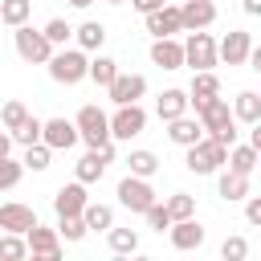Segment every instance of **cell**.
Masks as SVG:
<instances>
[{
	"label": "cell",
	"instance_id": "cell-19",
	"mask_svg": "<svg viewBox=\"0 0 261 261\" xmlns=\"http://www.w3.org/2000/svg\"><path fill=\"white\" fill-rule=\"evenodd\" d=\"M179 16H184V33H196V29H208L216 20V4L212 0H184Z\"/></svg>",
	"mask_w": 261,
	"mask_h": 261
},
{
	"label": "cell",
	"instance_id": "cell-3",
	"mask_svg": "<svg viewBox=\"0 0 261 261\" xmlns=\"http://www.w3.org/2000/svg\"><path fill=\"white\" fill-rule=\"evenodd\" d=\"M12 45H16V57L29 61V65H45L53 57V41L33 24H16L12 29Z\"/></svg>",
	"mask_w": 261,
	"mask_h": 261
},
{
	"label": "cell",
	"instance_id": "cell-40",
	"mask_svg": "<svg viewBox=\"0 0 261 261\" xmlns=\"http://www.w3.org/2000/svg\"><path fill=\"white\" fill-rule=\"evenodd\" d=\"M41 33H45V37H49V41H53V49H61V45H65V41H69V37H73V29H69V24H65V20H61V16H53V20H49V24H45V29H41Z\"/></svg>",
	"mask_w": 261,
	"mask_h": 261
},
{
	"label": "cell",
	"instance_id": "cell-45",
	"mask_svg": "<svg viewBox=\"0 0 261 261\" xmlns=\"http://www.w3.org/2000/svg\"><path fill=\"white\" fill-rule=\"evenodd\" d=\"M245 65L261 73V45H253V49H249V57H245Z\"/></svg>",
	"mask_w": 261,
	"mask_h": 261
},
{
	"label": "cell",
	"instance_id": "cell-38",
	"mask_svg": "<svg viewBox=\"0 0 261 261\" xmlns=\"http://www.w3.org/2000/svg\"><path fill=\"white\" fill-rule=\"evenodd\" d=\"M20 175H24V163H20V159H12V155H0V192L16 188V184H20Z\"/></svg>",
	"mask_w": 261,
	"mask_h": 261
},
{
	"label": "cell",
	"instance_id": "cell-24",
	"mask_svg": "<svg viewBox=\"0 0 261 261\" xmlns=\"http://www.w3.org/2000/svg\"><path fill=\"white\" fill-rule=\"evenodd\" d=\"M216 192H220V200H228V204H232V200H245V196H249V175L224 167L220 179H216Z\"/></svg>",
	"mask_w": 261,
	"mask_h": 261
},
{
	"label": "cell",
	"instance_id": "cell-37",
	"mask_svg": "<svg viewBox=\"0 0 261 261\" xmlns=\"http://www.w3.org/2000/svg\"><path fill=\"white\" fill-rule=\"evenodd\" d=\"M57 232H61V241H69V245H77V241H86V220L82 216H57Z\"/></svg>",
	"mask_w": 261,
	"mask_h": 261
},
{
	"label": "cell",
	"instance_id": "cell-52",
	"mask_svg": "<svg viewBox=\"0 0 261 261\" xmlns=\"http://www.w3.org/2000/svg\"><path fill=\"white\" fill-rule=\"evenodd\" d=\"M257 155H261V151H257ZM257 167H261V163H257Z\"/></svg>",
	"mask_w": 261,
	"mask_h": 261
},
{
	"label": "cell",
	"instance_id": "cell-13",
	"mask_svg": "<svg viewBox=\"0 0 261 261\" xmlns=\"http://www.w3.org/2000/svg\"><path fill=\"white\" fill-rule=\"evenodd\" d=\"M143 20H147V33H151V37H175V33H184V16H179L175 4H159V8L147 12Z\"/></svg>",
	"mask_w": 261,
	"mask_h": 261
},
{
	"label": "cell",
	"instance_id": "cell-7",
	"mask_svg": "<svg viewBox=\"0 0 261 261\" xmlns=\"http://www.w3.org/2000/svg\"><path fill=\"white\" fill-rule=\"evenodd\" d=\"M155 200H159V196H155L151 179H143V175H126V179H118V204H122L126 212H139V216H143Z\"/></svg>",
	"mask_w": 261,
	"mask_h": 261
},
{
	"label": "cell",
	"instance_id": "cell-50",
	"mask_svg": "<svg viewBox=\"0 0 261 261\" xmlns=\"http://www.w3.org/2000/svg\"><path fill=\"white\" fill-rule=\"evenodd\" d=\"M106 4H126V0H106Z\"/></svg>",
	"mask_w": 261,
	"mask_h": 261
},
{
	"label": "cell",
	"instance_id": "cell-42",
	"mask_svg": "<svg viewBox=\"0 0 261 261\" xmlns=\"http://www.w3.org/2000/svg\"><path fill=\"white\" fill-rule=\"evenodd\" d=\"M245 220L253 228H261V196H245Z\"/></svg>",
	"mask_w": 261,
	"mask_h": 261
},
{
	"label": "cell",
	"instance_id": "cell-16",
	"mask_svg": "<svg viewBox=\"0 0 261 261\" xmlns=\"http://www.w3.org/2000/svg\"><path fill=\"white\" fill-rule=\"evenodd\" d=\"M167 237H171V249H179V253H192V249L204 245V228H200L196 216H188V220H171Z\"/></svg>",
	"mask_w": 261,
	"mask_h": 261
},
{
	"label": "cell",
	"instance_id": "cell-21",
	"mask_svg": "<svg viewBox=\"0 0 261 261\" xmlns=\"http://www.w3.org/2000/svg\"><path fill=\"white\" fill-rule=\"evenodd\" d=\"M167 139H171L175 147H192V143H200V139H204V126H200V118L179 114V118H171V122H167Z\"/></svg>",
	"mask_w": 261,
	"mask_h": 261
},
{
	"label": "cell",
	"instance_id": "cell-47",
	"mask_svg": "<svg viewBox=\"0 0 261 261\" xmlns=\"http://www.w3.org/2000/svg\"><path fill=\"white\" fill-rule=\"evenodd\" d=\"M0 155H12V130H0Z\"/></svg>",
	"mask_w": 261,
	"mask_h": 261
},
{
	"label": "cell",
	"instance_id": "cell-41",
	"mask_svg": "<svg viewBox=\"0 0 261 261\" xmlns=\"http://www.w3.org/2000/svg\"><path fill=\"white\" fill-rule=\"evenodd\" d=\"M220 257H224V261H241V257H249V241H245V237H224Z\"/></svg>",
	"mask_w": 261,
	"mask_h": 261
},
{
	"label": "cell",
	"instance_id": "cell-22",
	"mask_svg": "<svg viewBox=\"0 0 261 261\" xmlns=\"http://www.w3.org/2000/svg\"><path fill=\"white\" fill-rule=\"evenodd\" d=\"M188 106H192V102H188V90H175V86H171V90H163V94H159V102H155V114H159L163 122H171V118L188 114Z\"/></svg>",
	"mask_w": 261,
	"mask_h": 261
},
{
	"label": "cell",
	"instance_id": "cell-4",
	"mask_svg": "<svg viewBox=\"0 0 261 261\" xmlns=\"http://www.w3.org/2000/svg\"><path fill=\"white\" fill-rule=\"evenodd\" d=\"M73 126H77V139L86 143V147H102V143H110V114L102 110V106H82L77 114H73Z\"/></svg>",
	"mask_w": 261,
	"mask_h": 261
},
{
	"label": "cell",
	"instance_id": "cell-43",
	"mask_svg": "<svg viewBox=\"0 0 261 261\" xmlns=\"http://www.w3.org/2000/svg\"><path fill=\"white\" fill-rule=\"evenodd\" d=\"M159 4H167V0H130V8H135V12H143V16H147V12H155Z\"/></svg>",
	"mask_w": 261,
	"mask_h": 261
},
{
	"label": "cell",
	"instance_id": "cell-29",
	"mask_svg": "<svg viewBox=\"0 0 261 261\" xmlns=\"http://www.w3.org/2000/svg\"><path fill=\"white\" fill-rule=\"evenodd\" d=\"M106 245H110V253H118V257H126V253H139V232L135 228H106Z\"/></svg>",
	"mask_w": 261,
	"mask_h": 261
},
{
	"label": "cell",
	"instance_id": "cell-36",
	"mask_svg": "<svg viewBox=\"0 0 261 261\" xmlns=\"http://www.w3.org/2000/svg\"><path fill=\"white\" fill-rule=\"evenodd\" d=\"M163 204H167L171 220H188V216H196V196H188V192H175V196H167Z\"/></svg>",
	"mask_w": 261,
	"mask_h": 261
},
{
	"label": "cell",
	"instance_id": "cell-31",
	"mask_svg": "<svg viewBox=\"0 0 261 261\" xmlns=\"http://www.w3.org/2000/svg\"><path fill=\"white\" fill-rule=\"evenodd\" d=\"M29 16H33V0H0V20L8 29L29 24Z\"/></svg>",
	"mask_w": 261,
	"mask_h": 261
},
{
	"label": "cell",
	"instance_id": "cell-49",
	"mask_svg": "<svg viewBox=\"0 0 261 261\" xmlns=\"http://www.w3.org/2000/svg\"><path fill=\"white\" fill-rule=\"evenodd\" d=\"M65 4H73V8H90L94 0H65Z\"/></svg>",
	"mask_w": 261,
	"mask_h": 261
},
{
	"label": "cell",
	"instance_id": "cell-6",
	"mask_svg": "<svg viewBox=\"0 0 261 261\" xmlns=\"http://www.w3.org/2000/svg\"><path fill=\"white\" fill-rule=\"evenodd\" d=\"M106 163H114V139L102 143V147H90V151L73 163V179H82V184L90 188V184H98V179L106 175Z\"/></svg>",
	"mask_w": 261,
	"mask_h": 261
},
{
	"label": "cell",
	"instance_id": "cell-17",
	"mask_svg": "<svg viewBox=\"0 0 261 261\" xmlns=\"http://www.w3.org/2000/svg\"><path fill=\"white\" fill-rule=\"evenodd\" d=\"M151 65H159V69H184V41L155 37L151 41Z\"/></svg>",
	"mask_w": 261,
	"mask_h": 261
},
{
	"label": "cell",
	"instance_id": "cell-12",
	"mask_svg": "<svg viewBox=\"0 0 261 261\" xmlns=\"http://www.w3.org/2000/svg\"><path fill=\"white\" fill-rule=\"evenodd\" d=\"M86 204H90V196H86V184H82V179L61 184V188L53 192V212H57V216H82Z\"/></svg>",
	"mask_w": 261,
	"mask_h": 261
},
{
	"label": "cell",
	"instance_id": "cell-46",
	"mask_svg": "<svg viewBox=\"0 0 261 261\" xmlns=\"http://www.w3.org/2000/svg\"><path fill=\"white\" fill-rule=\"evenodd\" d=\"M249 143L261 151V118H257V122H249Z\"/></svg>",
	"mask_w": 261,
	"mask_h": 261
},
{
	"label": "cell",
	"instance_id": "cell-33",
	"mask_svg": "<svg viewBox=\"0 0 261 261\" xmlns=\"http://www.w3.org/2000/svg\"><path fill=\"white\" fill-rule=\"evenodd\" d=\"M41 130H45V118H37V114H29L16 130H12V143H20V147H33V143H41Z\"/></svg>",
	"mask_w": 261,
	"mask_h": 261
},
{
	"label": "cell",
	"instance_id": "cell-1",
	"mask_svg": "<svg viewBox=\"0 0 261 261\" xmlns=\"http://www.w3.org/2000/svg\"><path fill=\"white\" fill-rule=\"evenodd\" d=\"M49 65V77L57 82V86H77V82H86L90 77V57H86V49H69V45H61V49H53V57L45 61Z\"/></svg>",
	"mask_w": 261,
	"mask_h": 261
},
{
	"label": "cell",
	"instance_id": "cell-26",
	"mask_svg": "<svg viewBox=\"0 0 261 261\" xmlns=\"http://www.w3.org/2000/svg\"><path fill=\"white\" fill-rule=\"evenodd\" d=\"M232 118L237 122H257L261 118V94L257 90H241L232 98Z\"/></svg>",
	"mask_w": 261,
	"mask_h": 261
},
{
	"label": "cell",
	"instance_id": "cell-18",
	"mask_svg": "<svg viewBox=\"0 0 261 261\" xmlns=\"http://www.w3.org/2000/svg\"><path fill=\"white\" fill-rule=\"evenodd\" d=\"M33 224H37V212H33L29 204H20V200L0 204V228H4V232H29Z\"/></svg>",
	"mask_w": 261,
	"mask_h": 261
},
{
	"label": "cell",
	"instance_id": "cell-15",
	"mask_svg": "<svg viewBox=\"0 0 261 261\" xmlns=\"http://www.w3.org/2000/svg\"><path fill=\"white\" fill-rule=\"evenodd\" d=\"M249 49H253V37H249L245 29H228V37H224V41H216V53H220V61H224V65H245Z\"/></svg>",
	"mask_w": 261,
	"mask_h": 261
},
{
	"label": "cell",
	"instance_id": "cell-51",
	"mask_svg": "<svg viewBox=\"0 0 261 261\" xmlns=\"http://www.w3.org/2000/svg\"><path fill=\"white\" fill-rule=\"evenodd\" d=\"M0 29H4V20H0Z\"/></svg>",
	"mask_w": 261,
	"mask_h": 261
},
{
	"label": "cell",
	"instance_id": "cell-35",
	"mask_svg": "<svg viewBox=\"0 0 261 261\" xmlns=\"http://www.w3.org/2000/svg\"><path fill=\"white\" fill-rule=\"evenodd\" d=\"M24 118H29V106H24L20 98H8V102L0 106V122H4V130H16Z\"/></svg>",
	"mask_w": 261,
	"mask_h": 261
},
{
	"label": "cell",
	"instance_id": "cell-30",
	"mask_svg": "<svg viewBox=\"0 0 261 261\" xmlns=\"http://www.w3.org/2000/svg\"><path fill=\"white\" fill-rule=\"evenodd\" d=\"M114 77H118V61H114V57H106V53L90 57V82H94V86H102V90H106Z\"/></svg>",
	"mask_w": 261,
	"mask_h": 261
},
{
	"label": "cell",
	"instance_id": "cell-32",
	"mask_svg": "<svg viewBox=\"0 0 261 261\" xmlns=\"http://www.w3.org/2000/svg\"><path fill=\"white\" fill-rule=\"evenodd\" d=\"M24 257H29L24 232H0V261H24Z\"/></svg>",
	"mask_w": 261,
	"mask_h": 261
},
{
	"label": "cell",
	"instance_id": "cell-8",
	"mask_svg": "<svg viewBox=\"0 0 261 261\" xmlns=\"http://www.w3.org/2000/svg\"><path fill=\"white\" fill-rule=\"evenodd\" d=\"M143 130H147V110L139 102L114 106V114H110V139H139Z\"/></svg>",
	"mask_w": 261,
	"mask_h": 261
},
{
	"label": "cell",
	"instance_id": "cell-11",
	"mask_svg": "<svg viewBox=\"0 0 261 261\" xmlns=\"http://www.w3.org/2000/svg\"><path fill=\"white\" fill-rule=\"evenodd\" d=\"M196 118H200V126H204V135H216V130H224V126H232L237 118H232V106L216 94V98H208L200 110H196Z\"/></svg>",
	"mask_w": 261,
	"mask_h": 261
},
{
	"label": "cell",
	"instance_id": "cell-9",
	"mask_svg": "<svg viewBox=\"0 0 261 261\" xmlns=\"http://www.w3.org/2000/svg\"><path fill=\"white\" fill-rule=\"evenodd\" d=\"M24 241H29V253L33 257H41V261H61V232L57 228H45L41 220L24 232Z\"/></svg>",
	"mask_w": 261,
	"mask_h": 261
},
{
	"label": "cell",
	"instance_id": "cell-14",
	"mask_svg": "<svg viewBox=\"0 0 261 261\" xmlns=\"http://www.w3.org/2000/svg\"><path fill=\"white\" fill-rule=\"evenodd\" d=\"M41 143H49L53 151H69V147H77L82 139H77V126H73V118H45Z\"/></svg>",
	"mask_w": 261,
	"mask_h": 261
},
{
	"label": "cell",
	"instance_id": "cell-25",
	"mask_svg": "<svg viewBox=\"0 0 261 261\" xmlns=\"http://www.w3.org/2000/svg\"><path fill=\"white\" fill-rule=\"evenodd\" d=\"M257 163H261V155H257L253 143H245V147L232 143V147H228V163H224V167H232V171H241V175H253Z\"/></svg>",
	"mask_w": 261,
	"mask_h": 261
},
{
	"label": "cell",
	"instance_id": "cell-20",
	"mask_svg": "<svg viewBox=\"0 0 261 261\" xmlns=\"http://www.w3.org/2000/svg\"><path fill=\"white\" fill-rule=\"evenodd\" d=\"M216 94H220V77H216L212 69H196V73H192V86H188V102L200 110V106H204L208 98H216Z\"/></svg>",
	"mask_w": 261,
	"mask_h": 261
},
{
	"label": "cell",
	"instance_id": "cell-2",
	"mask_svg": "<svg viewBox=\"0 0 261 261\" xmlns=\"http://www.w3.org/2000/svg\"><path fill=\"white\" fill-rule=\"evenodd\" d=\"M224 163H228V147H224L220 139H212V135H204L200 143L184 147V167H188L192 175H216Z\"/></svg>",
	"mask_w": 261,
	"mask_h": 261
},
{
	"label": "cell",
	"instance_id": "cell-5",
	"mask_svg": "<svg viewBox=\"0 0 261 261\" xmlns=\"http://www.w3.org/2000/svg\"><path fill=\"white\" fill-rule=\"evenodd\" d=\"M216 61H220V53H216L212 33H204V29L188 33V41H184V65L196 73V69H212Z\"/></svg>",
	"mask_w": 261,
	"mask_h": 261
},
{
	"label": "cell",
	"instance_id": "cell-10",
	"mask_svg": "<svg viewBox=\"0 0 261 261\" xmlns=\"http://www.w3.org/2000/svg\"><path fill=\"white\" fill-rule=\"evenodd\" d=\"M106 94H110V102H114V106L139 102V98L147 94V77H143V73H122V69H118V77L106 86Z\"/></svg>",
	"mask_w": 261,
	"mask_h": 261
},
{
	"label": "cell",
	"instance_id": "cell-34",
	"mask_svg": "<svg viewBox=\"0 0 261 261\" xmlns=\"http://www.w3.org/2000/svg\"><path fill=\"white\" fill-rule=\"evenodd\" d=\"M49 159H53V147L49 143H33V147H24V171H49Z\"/></svg>",
	"mask_w": 261,
	"mask_h": 261
},
{
	"label": "cell",
	"instance_id": "cell-48",
	"mask_svg": "<svg viewBox=\"0 0 261 261\" xmlns=\"http://www.w3.org/2000/svg\"><path fill=\"white\" fill-rule=\"evenodd\" d=\"M241 8H245V16H261V0H241Z\"/></svg>",
	"mask_w": 261,
	"mask_h": 261
},
{
	"label": "cell",
	"instance_id": "cell-39",
	"mask_svg": "<svg viewBox=\"0 0 261 261\" xmlns=\"http://www.w3.org/2000/svg\"><path fill=\"white\" fill-rule=\"evenodd\" d=\"M143 220H147V228H155V232H167V228H171V212H167V204H159V200L143 212Z\"/></svg>",
	"mask_w": 261,
	"mask_h": 261
},
{
	"label": "cell",
	"instance_id": "cell-44",
	"mask_svg": "<svg viewBox=\"0 0 261 261\" xmlns=\"http://www.w3.org/2000/svg\"><path fill=\"white\" fill-rule=\"evenodd\" d=\"M212 139H220L224 147H232V143H237V122H232V126H224V130H216Z\"/></svg>",
	"mask_w": 261,
	"mask_h": 261
},
{
	"label": "cell",
	"instance_id": "cell-27",
	"mask_svg": "<svg viewBox=\"0 0 261 261\" xmlns=\"http://www.w3.org/2000/svg\"><path fill=\"white\" fill-rule=\"evenodd\" d=\"M126 167H130V175L151 179V175L159 171V155H155V151H147V147H135V151L126 155Z\"/></svg>",
	"mask_w": 261,
	"mask_h": 261
},
{
	"label": "cell",
	"instance_id": "cell-23",
	"mask_svg": "<svg viewBox=\"0 0 261 261\" xmlns=\"http://www.w3.org/2000/svg\"><path fill=\"white\" fill-rule=\"evenodd\" d=\"M73 41H77V49L98 53V49L106 45V24H102V20H82V24L73 29Z\"/></svg>",
	"mask_w": 261,
	"mask_h": 261
},
{
	"label": "cell",
	"instance_id": "cell-28",
	"mask_svg": "<svg viewBox=\"0 0 261 261\" xmlns=\"http://www.w3.org/2000/svg\"><path fill=\"white\" fill-rule=\"evenodd\" d=\"M82 220H86V228H90V232H106V228L114 224V208H110V204H94V200H90V204L82 208Z\"/></svg>",
	"mask_w": 261,
	"mask_h": 261
}]
</instances>
